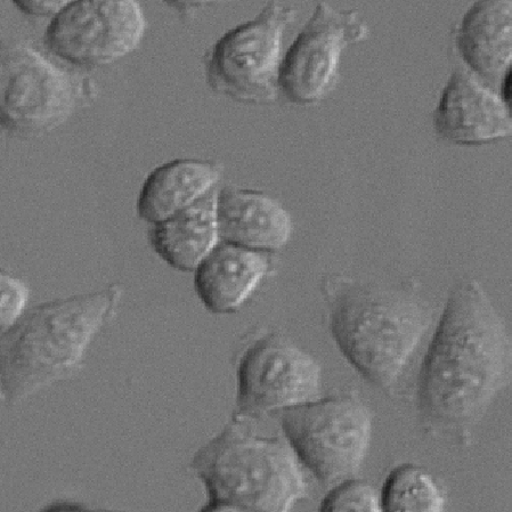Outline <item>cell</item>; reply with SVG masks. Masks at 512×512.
<instances>
[{"mask_svg":"<svg viewBox=\"0 0 512 512\" xmlns=\"http://www.w3.org/2000/svg\"><path fill=\"white\" fill-rule=\"evenodd\" d=\"M383 511H443L444 494L422 467L401 465L392 470L381 493Z\"/></svg>","mask_w":512,"mask_h":512,"instance_id":"obj_17","label":"cell"},{"mask_svg":"<svg viewBox=\"0 0 512 512\" xmlns=\"http://www.w3.org/2000/svg\"><path fill=\"white\" fill-rule=\"evenodd\" d=\"M320 364L288 339L268 336L243 353L238 367V412L254 419L295 408L318 397Z\"/></svg>","mask_w":512,"mask_h":512,"instance_id":"obj_10","label":"cell"},{"mask_svg":"<svg viewBox=\"0 0 512 512\" xmlns=\"http://www.w3.org/2000/svg\"><path fill=\"white\" fill-rule=\"evenodd\" d=\"M145 31L138 0H75L52 19L45 45L76 67L101 68L134 53Z\"/></svg>","mask_w":512,"mask_h":512,"instance_id":"obj_8","label":"cell"},{"mask_svg":"<svg viewBox=\"0 0 512 512\" xmlns=\"http://www.w3.org/2000/svg\"><path fill=\"white\" fill-rule=\"evenodd\" d=\"M512 378V340L475 280L452 291L419 376L422 420L436 435L466 443Z\"/></svg>","mask_w":512,"mask_h":512,"instance_id":"obj_1","label":"cell"},{"mask_svg":"<svg viewBox=\"0 0 512 512\" xmlns=\"http://www.w3.org/2000/svg\"><path fill=\"white\" fill-rule=\"evenodd\" d=\"M430 322L428 305L401 288L349 284L332 302L331 331L340 351L384 389L402 376Z\"/></svg>","mask_w":512,"mask_h":512,"instance_id":"obj_4","label":"cell"},{"mask_svg":"<svg viewBox=\"0 0 512 512\" xmlns=\"http://www.w3.org/2000/svg\"><path fill=\"white\" fill-rule=\"evenodd\" d=\"M435 129L455 145H483L512 137L508 105L477 73L458 70L443 89L435 111Z\"/></svg>","mask_w":512,"mask_h":512,"instance_id":"obj_11","label":"cell"},{"mask_svg":"<svg viewBox=\"0 0 512 512\" xmlns=\"http://www.w3.org/2000/svg\"><path fill=\"white\" fill-rule=\"evenodd\" d=\"M296 14L294 8L271 0L255 19L227 31L205 58L209 87L239 103L276 102L287 52L284 39Z\"/></svg>","mask_w":512,"mask_h":512,"instance_id":"obj_5","label":"cell"},{"mask_svg":"<svg viewBox=\"0 0 512 512\" xmlns=\"http://www.w3.org/2000/svg\"><path fill=\"white\" fill-rule=\"evenodd\" d=\"M322 511H383L381 494L367 482L345 479L322 501Z\"/></svg>","mask_w":512,"mask_h":512,"instance_id":"obj_18","label":"cell"},{"mask_svg":"<svg viewBox=\"0 0 512 512\" xmlns=\"http://www.w3.org/2000/svg\"><path fill=\"white\" fill-rule=\"evenodd\" d=\"M282 427L299 460L325 484L355 475L367 458L372 418L356 397H331L284 410Z\"/></svg>","mask_w":512,"mask_h":512,"instance_id":"obj_6","label":"cell"},{"mask_svg":"<svg viewBox=\"0 0 512 512\" xmlns=\"http://www.w3.org/2000/svg\"><path fill=\"white\" fill-rule=\"evenodd\" d=\"M268 253L219 242L194 271L201 303L214 314H230L247 302L270 272Z\"/></svg>","mask_w":512,"mask_h":512,"instance_id":"obj_13","label":"cell"},{"mask_svg":"<svg viewBox=\"0 0 512 512\" xmlns=\"http://www.w3.org/2000/svg\"><path fill=\"white\" fill-rule=\"evenodd\" d=\"M218 188L172 217L152 224L150 242L157 255L174 270H197L221 242L219 237Z\"/></svg>","mask_w":512,"mask_h":512,"instance_id":"obj_15","label":"cell"},{"mask_svg":"<svg viewBox=\"0 0 512 512\" xmlns=\"http://www.w3.org/2000/svg\"><path fill=\"white\" fill-rule=\"evenodd\" d=\"M30 290L26 283L2 273V332L18 322L26 311Z\"/></svg>","mask_w":512,"mask_h":512,"instance_id":"obj_19","label":"cell"},{"mask_svg":"<svg viewBox=\"0 0 512 512\" xmlns=\"http://www.w3.org/2000/svg\"><path fill=\"white\" fill-rule=\"evenodd\" d=\"M457 45L478 76H506L512 68V0H478L463 16Z\"/></svg>","mask_w":512,"mask_h":512,"instance_id":"obj_14","label":"cell"},{"mask_svg":"<svg viewBox=\"0 0 512 512\" xmlns=\"http://www.w3.org/2000/svg\"><path fill=\"white\" fill-rule=\"evenodd\" d=\"M83 96L79 81L34 47L15 45L2 55V126L36 136L62 126Z\"/></svg>","mask_w":512,"mask_h":512,"instance_id":"obj_7","label":"cell"},{"mask_svg":"<svg viewBox=\"0 0 512 512\" xmlns=\"http://www.w3.org/2000/svg\"><path fill=\"white\" fill-rule=\"evenodd\" d=\"M221 169L213 161L176 159L145 178L137 199V214L157 224L193 205L217 188Z\"/></svg>","mask_w":512,"mask_h":512,"instance_id":"obj_16","label":"cell"},{"mask_svg":"<svg viewBox=\"0 0 512 512\" xmlns=\"http://www.w3.org/2000/svg\"><path fill=\"white\" fill-rule=\"evenodd\" d=\"M124 288L56 299L24 313L2 335V396L13 405L76 373L94 337L115 316Z\"/></svg>","mask_w":512,"mask_h":512,"instance_id":"obj_2","label":"cell"},{"mask_svg":"<svg viewBox=\"0 0 512 512\" xmlns=\"http://www.w3.org/2000/svg\"><path fill=\"white\" fill-rule=\"evenodd\" d=\"M503 99H505L512 115V68L505 76V83H503Z\"/></svg>","mask_w":512,"mask_h":512,"instance_id":"obj_22","label":"cell"},{"mask_svg":"<svg viewBox=\"0 0 512 512\" xmlns=\"http://www.w3.org/2000/svg\"><path fill=\"white\" fill-rule=\"evenodd\" d=\"M164 2L174 10L188 15L202 10V8L213 6L219 0H164Z\"/></svg>","mask_w":512,"mask_h":512,"instance_id":"obj_21","label":"cell"},{"mask_svg":"<svg viewBox=\"0 0 512 512\" xmlns=\"http://www.w3.org/2000/svg\"><path fill=\"white\" fill-rule=\"evenodd\" d=\"M19 10L32 18H55L75 0H12Z\"/></svg>","mask_w":512,"mask_h":512,"instance_id":"obj_20","label":"cell"},{"mask_svg":"<svg viewBox=\"0 0 512 512\" xmlns=\"http://www.w3.org/2000/svg\"><path fill=\"white\" fill-rule=\"evenodd\" d=\"M369 36L368 23L359 11L319 2L284 55L281 94L298 105L323 101L337 85L344 52Z\"/></svg>","mask_w":512,"mask_h":512,"instance_id":"obj_9","label":"cell"},{"mask_svg":"<svg viewBox=\"0 0 512 512\" xmlns=\"http://www.w3.org/2000/svg\"><path fill=\"white\" fill-rule=\"evenodd\" d=\"M291 445L257 435L235 417L194 454L191 467L207 491L205 511H290L306 494Z\"/></svg>","mask_w":512,"mask_h":512,"instance_id":"obj_3","label":"cell"},{"mask_svg":"<svg viewBox=\"0 0 512 512\" xmlns=\"http://www.w3.org/2000/svg\"><path fill=\"white\" fill-rule=\"evenodd\" d=\"M217 216L221 241L264 253L286 246L294 229L278 200L232 186L218 190Z\"/></svg>","mask_w":512,"mask_h":512,"instance_id":"obj_12","label":"cell"}]
</instances>
